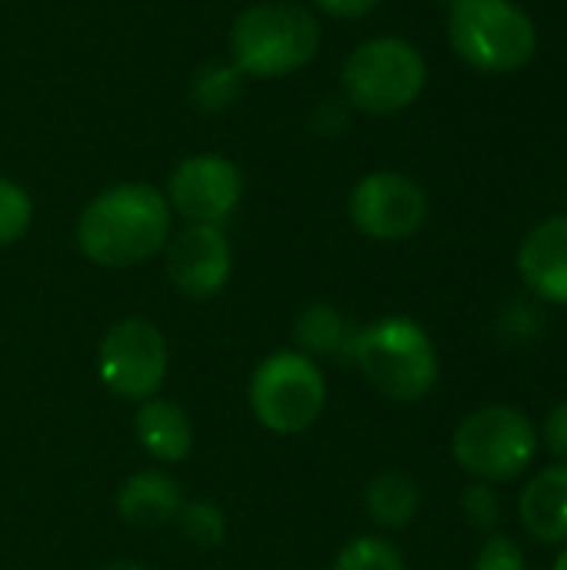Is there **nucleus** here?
Segmentation results:
<instances>
[{
  "instance_id": "obj_2",
  "label": "nucleus",
  "mask_w": 567,
  "mask_h": 570,
  "mask_svg": "<svg viewBox=\"0 0 567 570\" xmlns=\"http://www.w3.org/2000/svg\"><path fill=\"white\" fill-rule=\"evenodd\" d=\"M321 50V20L287 0L254 3L231 27V63L241 77L277 80L307 67Z\"/></svg>"
},
{
  "instance_id": "obj_6",
  "label": "nucleus",
  "mask_w": 567,
  "mask_h": 570,
  "mask_svg": "<svg viewBox=\"0 0 567 570\" xmlns=\"http://www.w3.org/2000/svg\"><path fill=\"white\" fill-rule=\"evenodd\" d=\"M247 401L257 424L271 434H304L317 424L328 404L324 371L301 351H277L254 367Z\"/></svg>"
},
{
  "instance_id": "obj_25",
  "label": "nucleus",
  "mask_w": 567,
  "mask_h": 570,
  "mask_svg": "<svg viewBox=\"0 0 567 570\" xmlns=\"http://www.w3.org/2000/svg\"><path fill=\"white\" fill-rule=\"evenodd\" d=\"M324 13L331 17H344V20H354V17H368L371 10L381 7V0H314Z\"/></svg>"
},
{
  "instance_id": "obj_3",
  "label": "nucleus",
  "mask_w": 567,
  "mask_h": 570,
  "mask_svg": "<svg viewBox=\"0 0 567 570\" xmlns=\"http://www.w3.org/2000/svg\"><path fill=\"white\" fill-rule=\"evenodd\" d=\"M351 364L391 401L414 404L438 384V351L428 331L411 317H381L358 327Z\"/></svg>"
},
{
  "instance_id": "obj_19",
  "label": "nucleus",
  "mask_w": 567,
  "mask_h": 570,
  "mask_svg": "<svg viewBox=\"0 0 567 570\" xmlns=\"http://www.w3.org/2000/svg\"><path fill=\"white\" fill-rule=\"evenodd\" d=\"M331 570H404V554L388 538L361 534L338 551Z\"/></svg>"
},
{
  "instance_id": "obj_14",
  "label": "nucleus",
  "mask_w": 567,
  "mask_h": 570,
  "mask_svg": "<svg viewBox=\"0 0 567 570\" xmlns=\"http://www.w3.org/2000/svg\"><path fill=\"white\" fill-rule=\"evenodd\" d=\"M521 528L541 544H567V464L535 474L518 501Z\"/></svg>"
},
{
  "instance_id": "obj_8",
  "label": "nucleus",
  "mask_w": 567,
  "mask_h": 570,
  "mask_svg": "<svg viewBox=\"0 0 567 570\" xmlns=\"http://www.w3.org/2000/svg\"><path fill=\"white\" fill-rule=\"evenodd\" d=\"M167 341L147 317L117 321L97 347V371L110 394L124 401H147L167 377Z\"/></svg>"
},
{
  "instance_id": "obj_13",
  "label": "nucleus",
  "mask_w": 567,
  "mask_h": 570,
  "mask_svg": "<svg viewBox=\"0 0 567 570\" xmlns=\"http://www.w3.org/2000/svg\"><path fill=\"white\" fill-rule=\"evenodd\" d=\"M180 508H184V491L164 471H137L117 488V514L130 528L174 524Z\"/></svg>"
},
{
  "instance_id": "obj_11",
  "label": "nucleus",
  "mask_w": 567,
  "mask_h": 570,
  "mask_svg": "<svg viewBox=\"0 0 567 570\" xmlns=\"http://www.w3.org/2000/svg\"><path fill=\"white\" fill-rule=\"evenodd\" d=\"M170 284L190 301L217 297L234 271V254L224 227L214 224H187L164 247Z\"/></svg>"
},
{
  "instance_id": "obj_23",
  "label": "nucleus",
  "mask_w": 567,
  "mask_h": 570,
  "mask_svg": "<svg viewBox=\"0 0 567 570\" xmlns=\"http://www.w3.org/2000/svg\"><path fill=\"white\" fill-rule=\"evenodd\" d=\"M461 508H465L468 521L475 528H485V531H491L498 524V514H501V504H498V498H495V491L488 484H471L461 494Z\"/></svg>"
},
{
  "instance_id": "obj_16",
  "label": "nucleus",
  "mask_w": 567,
  "mask_h": 570,
  "mask_svg": "<svg viewBox=\"0 0 567 570\" xmlns=\"http://www.w3.org/2000/svg\"><path fill=\"white\" fill-rule=\"evenodd\" d=\"M354 334H358V327H354L334 304H328V301L307 304V307L297 314V321H294L297 351L307 354L311 361H317V357L351 361Z\"/></svg>"
},
{
  "instance_id": "obj_17",
  "label": "nucleus",
  "mask_w": 567,
  "mask_h": 570,
  "mask_svg": "<svg viewBox=\"0 0 567 570\" xmlns=\"http://www.w3.org/2000/svg\"><path fill=\"white\" fill-rule=\"evenodd\" d=\"M418 508H421V488L414 478H408L401 471L378 474L364 491V511L384 531L408 528L414 521Z\"/></svg>"
},
{
  "instance_id": "obj_15",
  "label": "nucleus",
  "mask_w": 567,
  "mask_h": 570,
  "mask_svg": "<svg viewBox=\"0 0 567 570\" xmlns=\"http://www.w3.org/2000/svg\"><path fill=\"white\" fill-rule=\"evenodd\" d=\"M134 434L157 464H180L194 451V424L177 401L147 397L134 417Z\"/></svg>"
},
{
  "instance_id": "obj_10",
  "label": "nucleus",
  "mask_w": 567,
  "mask_h": 570,
  "mask_svg": "<svg viewBox=\"0 0 567 570\" xmlns=\"http://www.w3.org/2000/svg\"><path fill=\"white\" fill-rule=\"evenodd\" d=\"M164 197L187 224L221 227L244 197V174L224 154H190L170 170Z\"/></svg>"
},
{
  "instance_id": "obj_21",
  "label": "nucleus",
  "mask_w": 567,
  "mask_h": 570,
  "mask_svg": "<svg viewBox=\"0 0 567 570\" xmlns=\"http://www.w3.org/2000/svg\"><path fill=\"white\" fill-rule=\"evenodd\" d=\"M33 224V200L30 194L10 180V177H0V247H10L17 244Z\"/></svg>"
},
{
  "instance_id": "obj_5",
  "label": "nucleus",
  "mask_w": 567,
  "mask_h": 570,
  "mask_svg": "<svg viewBox=\"0 0 567 570\" xmlns=\"http://www.w3.org/2000/svg\"><path fill=\"white\" fill-rule=\"evenodd\" d=\"M428 83L421 50L404 37H374L358 43L341 67V90L354 110L388 117L408 110Z\"/></svg>"
},
{
  "instance_id": "obj_22",
  "label": "nucleus",
  "mask_w": 567,
  "mask_h": 570,
  "mask_svg": "<svg viewBox=\"0 0 567 570\" xmlns=\"http://www.w3.org/2000/svg\"><path fill=\"white\" fill-rule=\"evenodd\" d=\"M475 570H525V554H521V548H518L515 538L491 534L481 544V551H478Z\"/></svg>"
},
{
  "instance_id": "obj_4",
  "label": "nucleus",
  "mask_w": 567,
  "mask_h": 570,
  "mask_svg": "<svg viewBox=\"0 0 567 570\" xmlns=\"http://www.w3.org/2000/svg\"><path fill=\"white\" fill-rule=\"evenodd\" d=\"M448 37L454 53L481 73H515L538 50L535 20L511 0H454Z\"/></svg>"
},
{
  "instance_id": "obj_24",
  "label": "nucleus",
  "mask_w": 567,
  "mask_h": 570,
  "mask_svg": "<svg viewBox=\"0 0 567 570\" xmlns=\"http://www.w3.org/2000/svg\"><path fill=\"white\" fill-rule=\"evenodd\" d=\"M538 441H545V448H548L555 458L567 461V401L555 404V407L548 411V417H545V424H541Z\"/></svg>"
},
{
  "instance_id": "obj_12",
  "label": "nucleus",
  "mask_w": 567,
  "mask_h": 570,
  "mask_svg": "<svg viewBox=\"0 0 567 570\" xmlns=\"http://www.w3.org/2000/svg\"><path fill=\"white\" fill-rule=\"evenodd\" d=\"M518 274L541 301L567 307V214L541 220L521 240Z\"/></svg>"
},
{
  "instance_id": "obj_7",
  "label": "nucleus",
  "mask_w": 567,
  "mask_h": 570,
  "mask_svg": "<svg viewBox=\"0 0 567 570\" xmlns=\"http://www.w3.org/2000/svg\"><path fill=\"white\" fill-rule=\"evenodd\" d=\"M451 451L465 474L481 484H505L531 468L538 454V431L525 411L511 404H488L454 428Z\"/></svg>"
},
{
  "instance_id": "obj_1",
  "label": "nucleus",
  "mask_w": 567,
  "mask_h": 570,
  "mask_svg": "<svg viewBox=\"0 0 567 570\" xmlns=\"http://www.w3.org/2000/svg\"><path fill=\"white\" fill-rule=\"evenodd\" d=\"M170 214L164 190L144 180H120L80 210L77 247L97 267H137L167 247Z\"/></svg>"
},
{
  "instance_id": "obj_28",
  "label": "nucleus",
  "mask_w": 567,
  "mask_h": 570,
  "mask_svg": "<svg viewBox=\"0 0 567 570\" xmlns=\"http://www.w3.org/2000/svg\"><path fill=\"white\" fill-rule=\"evenodd\" d=\"M451 3H454V0H451Z\"/></svg>"
},
{
  "instance_id": "obj_18",
  "label": "nucleus",
  "mask_w": 567,
  "mask_h": 570,
  "mask_svg": "<svg viewBox=\"0 0 567 570\" xmlns=\"http://www.w3.org/2000/svg\"><path fill=\"white\" fill-rule=\"evenodd\" d=\"M241 90H244V77H241V70H237L234 63H217V60H211V63H204V67L194 73V80H190V100H194V107L204 110V114H221V110H227V107L241 97Z\"/></svg>"
},
{
  "instance_id": "obj_9",
  "label": "nucleus",
  "mask_w": 567,
  "mask_h": 570,
  "mask_svg": "<svg viewBox=\"0 0 567 570\" xmlns=\"http://www.w3.org/2000/svg\"><path fill=\"white\" fill-rule=\"evenodd\" d=\"M351 224L371 240H404L414 237L428 220V194L418 180L398 170L364 174L348 197Z\"/></svg>"
},
{
  "instance_id": "obj_20",
  "label": "nucleus",
  "mask_w": 567,
  "mask_h": 570,
  "mask_svg": "<svg viewBox=\"0 0 567 570\" xmlns=\"http://www.w3.org/2000/svg\"><path fill=\"white\" fill-rule=\"evenodd\" d=\"M174 524H180V534L204 551L221 548L227 541V518L214 501H184Z\"/></svg>"
},
{
  "instance_id": "obj_27",
  "label": "nucleus",
  "mask_w": 567,
  "mask_h": 570,
  "mask_svg": "<svg viewBox=\"0 0 567 570\" xmlns=\"http://www.w3.org/2000/svg\"><path fill=\"white\" fill-rule=\"evenodd\" d=\"M555 570H567V544H565V551L558 554V561H555Z\"/></svg>"
},
{
  "instance_id": "obj_26",
  "label": "nucleus",
  "mask_w": 567,
  "mask_h": 570,
  "mask_svg": "<svg viewBox=\"0 0 567 570\" xmlns=\"http://www.w3.org/2000/svg\"><path fill=\"white\" fill-rule=\"evenodd\" d=\"M100 570H147V568H140L137 561H110V564H104Z\"/></svg>"
}]
</instances>
